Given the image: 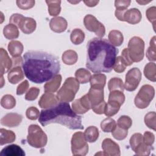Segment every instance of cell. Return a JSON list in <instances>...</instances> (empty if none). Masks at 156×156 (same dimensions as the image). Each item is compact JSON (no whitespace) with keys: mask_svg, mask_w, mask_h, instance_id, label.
Wrapping results in <instances>:
<instances>
[{"mask_svg":"<svg viewBox=\"0 0 156 156\" xmlns=\"http://www.w3.org/2000/svg\"><path fill=\"white\" fill-rule=\"evenodd\" d=\"M22 67L29 80L35 83H42L58 74L60 64L55 56L49 53L28 51L23 55Z\"/></svg>","mask_w":156,"mask_h":156,"instance_id":"cell-1","label":"cell"},{"mask_svg":"<svg viewBox=\"0 0 156 156\" xmlns=\"http://www.w3.org/2000/svg\"><path fill=\"white\" fill-rule=\"evenodd\" d=\"M86 67L94 73H110L119 52L106 39L93 38L87 44Z\"/></svg>","mask_w":156,"mask_h":156,"instance_id":"cell-2","label":"cell"},{"mask_svg":"<svg viewBox=\"0 0 156 156\" xmlns=\"http://www.w3.org/2000/svg\"><path fill=\"white\" fill-rule=\"evenodd\" d=\"M38 121L42 126L58 123L71 130L83 129L81 116L77 115L66 102H60L51 108L41 110Z\"/></svg>","mask_w":156,"mask_h":156,"instance_id":"cell-3","label":"cell"},{"mask_svg":"<svg viewBox=\"0 0 156 156\" xmlns=\"http://www.w3.org/2000/svg\"><path fill=\"white\" fill-rule=\"evenodd\" d=\"M79 83L76 78L72 77L67 78L57 93L56 96L58 100L66 102L73 101L76 93L79 89Z\"/></svg>","mask_w":156,"mask_h":156,"instance_id":"cell-4","label":"cell"},{"mask_svg":"<svg viewBox=\"0 0 156 156\" xmlns=\"http://www.w3.org/2000/svg\"><path fill=\"white\" fill-rule=\"evenodd\" d=\"M27 141L28 144L32 147L41 148L46 145L48 137L39 126L31 124L28 127Z\"/></svg>","mask_w":156,"mask_h":156,"instance_id":"cell-5","label":"cell"},{"mask_svg":"<svg viewBox=\"0 0 156 156\" xmlns=\"http://www.w3.org/2000/svg\"><path fill=\"white\" fill-rule=\"evenodd\" d=\"M154 96L155 90L152 86L148 84L143 85L135 98V106L140 109L147 107Z\"/></svg>","mask_w":156,"mask_h":156,"instance_id":"cell-6","label":"cell"},{"mask_svg":"<svg viewBox=\"0 0 156 156\" xmlns=\"http://www.w3.org/2000/svg\"><path fill=\"white\" fill-rule=\"evenodd\" d=\"M128 52L133 62H139L144 57V41L139 37H133L129 41Z\"/></svg>","mask_w":156,"mask_h":156,"instance_id":"cell-7","label":"cell"},{"mask_svg":"<svg viewBox=\"0 0 156 156\" xmlns=\"http://www.w3.org/2000/svg\"><path fill=\"white\" fill-rule=\"evenodd\" d=\"M71 151L73 155H85L88 152V145L84 134L77 132L73 135L71 141Z\"/></svg>","mask_w":156,"mask_h":156,"instance_id":"cell-8","label":"cell"},{"mask_svg":"<svg viewBox=\"0 0 156 156\" xmlns=\"http://www.w3.org/2000/svg\"><path fill=\"white\" fill-rule=\"evenodd\" d=\"M115 15L119 21H126L131 24H136L140 23L142 18L140 11L136 8L124 10H116Z\"/></svg>","mask_w":156,"mask_h":156,"instance_id":"cell-9","label":"cell"},{"mask_svg":"<svg viewBox=\"0 0 156 156\" xmlns=\"http://www.w3.org/2000/svg\"><path fill=\"white\" fill-rule=\"evenodd\" d=\"M83 23L88 30L94 32L99 38H102L105 35V28L104 26L93 15H86L83 19Z\"/></svg>","mask_w":156,"mask_h":156,"instance_id":"cell-10","label":"cell"},{"mask_svg":"<svg viewBox=\"0 0 156 156\" xmlns=\"http://www.w3.org/2000/svg\"><path fill=\"white\" fill-rule=\"evenodd\" d=\"M141 80V73L138 68H133L126 74L124 88L128 91H133L138 87Z\"/></svg>","mask_w":156,"mask_h":156,"instance_id":"cell-11","label":"cell"},{"mask_svg":"<svg viewBox=\"0 0 156 156\" xmlns=\"http://www.w3.org/2000/svg\"><path fill=\"white\" fill-rule=\"evenodd\" d=\"M87 95L91 104V108L95 107L104 102V88L91 87Z\"/></svg>","mask_w":156,"mask_h":156,"instance_id":"cell-12","label":"cell"},{"mask_svg":"<svg viewBox=\"0 0 156 156\" xmlns=\"http://www.w3.org/2000/svg\"><path fill=\"white\" fill-rule=\"evenodd\" d=\"M102 148L106 155L119 156L121 155L119 145L110 138H105L103 140Z\"/></svg>","mask_w":156,"mask_h":156,"instance_id":"cell-13","label":"cell"},{"mask_svg":"<svg viewBox=\"0 0 156 156\" xmlns=\"http://www.w3.org/2000/svg\"><path fill=\"white\" fill-rule=\"evenodd\" d=\"M23 119L21 115L16 113H9L4 116L1 119V124L8 127H14L19 126Z\"/></svg>","mask_w":156,"mask_h":156,"instance_id":"cell-14","label":"cell"},{"mask_svg":"<svg viewBox=\"0 0 156 156\" xmlns=\"http://www.w3.org/2000/svg\"><path fill=\"white\" fill-rule=\"evenodd\" d=\"M58 99L57 96L52 93H44L38 101V105L41 108H51L58 104Z\"/></svg>","mask_w":156,"mask_h":156,"instance_id":"cell-15","label":"cell"},{"mask_svg":"<svg viewBox=\"0 0 156 156\" xmlns=\"http://www.w3.org/2000/svg\"><path fill=\"white\" fill-rule=\"evenodd\" d=\"M67 26V21L62 16L54 17L51 19L49 22V27L51 29L56 33H62L65 31Z\"/></svg>","mask_w":156,"mask_h":156,"instance_id":"cell-16","label":"cell"},{"mask_svg":"<svg viewBox=\"0 0 156 156\" xmlns=\"http://www.w3.org/2000/svg\"><path fill=\"white\" fill-rule=\"evenodd\" d=\"M0 68L1 74L3 76L4 73H7L13 66L12 60L9 57L7 51L3 49H0Z\"/></svg>","mask_w":156,"mask_h":156,"instance_id":"cell-17","label":"cell"},{"mask_svg":"<svg viewBox=\"0 0 156 156\" xmlns=\"http://www.w3.org/2000/svg\"><path fill=\"white\" fill-rule=\"evenodd\" d=\"M37 23L35 20L30 17H24L20 23L18 27L25 34H30L35 30Z\"/></svg>","mask_w":156,"mask_h":156,"instance_id":"cell-18","label":"cell"},{"mask_svg":"<svg viewBox=\"0 0 156 156\" xmlns=\"http://www.w3.org/2000/svg\"><path fill=\"white\" fill-rule=\"evenodd\" d=\"M1 156H24L25 152L17 144H10L4 147L1 152Z\"/></svg>","mask_w":156,"mask_h":156,"instance_id":"cell-19","label":"cell"},{"mask_svg":"<svg viewBox=\"0 0 156 156\" xmlns=\"http://www.w3.org/2000/svg\"><path fill=\"white\" fill-rule=\"evenodd\" d=\"M8 80L12 84H16L24 78V73L20 66L12 68L7 74Z\"/></svg>","mask_w":156,"mask_h":156,"instance_id":"cell-20","label":"cell"},{"mask_svg":"<svg viewBox=\"0 0 156 156\" xmlns=\"http://www.w3.org/2000/svg\"><path fill=\"white\" fill-rule=\"evenodd\" d=\"M62 82V76L57 74L52 79L49 80L44 85V92L46 93H54L60 87Z\"/></svg>","mask_w":156,"mask_h":156,"instance_id":"cell-21","label":"cell"},{"mask_svg":"<svg viewBox=\"0 0 156 156\" xmlns=\"http://www.w3.org/2000/svg\"><path fill=\"white\" fill-rule=\"evenodd\" d=\"M23 44L17 40H13L9 43L8 51L12 57H19L23 51Z\"/></svg>","mask_w":156,"mask_h":156,"instance_id":"cell-22","label":"cell"},{"mask_svg":"<svg viewBox=\"0 0 156 156\" xmlns=\"http://www.w3.org/2000/svg\"><path fill=\"white\" fill-rule=\"evenodd\" d=\"M0 145L2 146L5 144L13 142L16 139L15 133L12 130H8L1 128L0 129Z\"/></svg>","mask_w":156,"mask_h":156,"instance_id":"cell-23","label":"cell"},{"mask_svg":"<svg viewBox=\"0 0 156 156\" xmlns=\"http://www.w3.org/2000/svg\"><path fill=\"white\" fill-rule=\"evenodd\" d=\"M4 36L8 40H13L19 37V30L16 26L9 24L6 25L3 29Z\"/></svg>","mask_w":156,"mask_h":156,"instance_id":"cell-24","label":"cell"},{"mask_svg":"<svg viewBox=\"0 0 156 156\" xmlns=\"http://www.w3.org/2000/svg\"><path fill=\"white\" fill-rule=\"evenodd\" d=\"M91 87L104 88L106 83V76L101 73H96L91 76L90 80Z\"/></svg>","mask_w":156,"mask_h":156,"instance_id":"cell-25","label":"cell"},{"mask_svg":"<svg viewBox=\"0 0 156 156\" xmlns=\"http://www.w3.org/2000/svg\"><path fill=\"white\" fill-rule=\"evenodd\" d=\"M108 40L110 43L115 46H119L124 41L122 34L118 30H112L108 34Z\"/></svg>","mask_w":156,"mask_h":156,"instance_id":"cell-26","label":"cell"},{"mask_svg":"<svg viewBox=\"0 0 156 156\" xmlns=\"http://www.w3.org/2000/svg\"><path fill=\"white\" fill-rule=\"evenodd\" d=\"M121 105L118 102L108 100V102L106 104L105 107L104 114L108 117L115 115L119 110Z\"/></svg>","mask_w":156,"mask_h":156,"instance_id":"cell-27","label":"cell"},{"mask_svg":"<svg viewBox=\"0 0 156 156\" xmlns=\"http://www.w3.org/2000/svg\"><path fill=\"white\" fill-rule=\"evenodd\" d=\"M63 62L68 65H72L76 63L78 59L77 52L73 50H67L62 54Z\"/></svg>","mask_w":156,"mask_h":156,"instance_id":"cell-28","label":"cell"},{"mask_svg":"<svg viewBox=\"0 0 156 156\" xmlns=\"http://www.w3.org/2000/svg\"><path fill=\"white\" fill-rule=\"evenodd\" d=\"M83 134L87 141L94 143L99 137V130L95 126H89L86 129Z\"/></svg>","mask_w":156,"mask_h":156,"instance_id":"cell-29","label":"cell"},{"mask_svg":"<svg viewBox=\"0 0 156 156\" xmlns=\"http://www.w3.org/2000/svg\"><path fill=\"white\" fill-rule=\"evenodd\" d=\"M144 76L152 82L156 81V65L154 62L147 63L144 68Z\"/></svg>","mask_w":156,"mask_h":156,"instance_id":"cell-30","label":"cell"},{"mask_svg":"<svg viewBox=\"0 0 156 156\" xmlns=\"http://www.w3.org/2000/svg\"><path fill=\"white\" fill-rule=\"evenodd\" d=\"M76 79L80 83H87L91 79L90 72L85 68H79L75 73Z\"/></svg>","mask_w":156,"mask_h":156,"instance_id":"cell-31","label":"cell"},{"mask_svg":"<svg viewBox=\"0 0 156 156\" xmlns=\"http://www.w3.org/2000/svg\"><path fill=\"white\" fill-rule=\"evenodd\" d=\"M108 88L110 91L118 90L123 92L124 90V85L122 79L118 77H113L108 81Z\"/></svg>","mask_w":156,"mask_h":156,"instance_id":"cell-32","label":"cell"},{"mask_svg":"<svg viewBox=\"0 0 156 156\" xmlns=\"http://www.w3.org/2000/svg\"><path fill=\"white\" fill-rule=\"evenodd\" d=\"M48 7V12L51 16H57L61 11L60 1H46Z\"/></svg>","mask_w":156,"mask_h":156,"instance_id":"cell-33","label":"cell"},{"mask_svg":"<svg viewBox=\"0 0 156 156\" xmlns=\"http://www.w3.org/2000/svg\"><path fill=\"white\" fill-rule=\"evenodd\" d=\"M70 39L73 44H80L85 39V34L80 29H74L71 33Z\"/></svg>","mask_w":156,"mask_h":156,"instance_id":"cell-34","label":"cell"},{"mask_svg":"<svg viewBox=\"0 0 156 156\" xmlns=\"http://www.w3.org/2000/svg\"><path fill=\"white\" fill-rule=\"evenodd\" d=\"M116 123L115 121L108 117L102 121L101 123V128L104 132H112L115 128Z\"/></svg>","mask_w":156,"mask_h":156,"instance_id":"cell-35","label":"cell"},{"mask_svg":"<svg viewBox=\"0 0 156 156\" xmlns=\"http://www.w3.org/2000/svg\"><path fill=\"white\" fill-rule=\"evenodd\" d=\"M1 105L5 109H12L16 105V100L11 94H5L1 99Z\"/></svg>","mask_w":156,"mask_h":156,"instance_id":"cell-36","label":"cell"},{"mask_svg":"<svg viewBox=\"0 0 156 156\" xmlns=\"http://www.w3.org/2000/svg\"><path fill=\"white\" fill-rule=\"evenodd\" d=\"M146 57L149 61L155 62L156 60L155 52V37L154 36L150 41V46L146 51Z\"/></svg>","mask_w":156,"mask_h":156,"instance_id":"cell-37","label":"cell"},{"mask_svg":"<svg viewBox=\"0 0 156 156\" xmlns=\"http://www.w3.org/2000/svg\"><path fill=\"white\" fill-rule=\"evenodd\" d=\"M108 101H114L118 102L121 105H122L125 101V96L123 92L115 90L110 91L108 96Z\"/></svg>","mask_w":156,"mask_h":156,"instance_id":"cell-38","label":"cell"},{"mask_svg":"<svg viewBox=\"0 0 156 156\" xmlns=\"http://www.w3.org/2000/svg\"><path fill=\"white\" fill-rule=\"evenodd\" d=\"M155 121L156 113L155 112H151L147 113L144 116L145 124L149 129L155 130Z\"/></svg>","mask_w":156,"mask_h":156,"instance_id":"cell-39","label":"cell"},{"mask_svg":"<svg viewBox=\"0 0 156 156\" xmlns=\"http://www.w3.org/2000/svg\"><path fill=\"white\" fill-rule=\"evenodd\" d=\"M112 134L116 140H122L126 138L128 134V130L124 129L116 125L115 129L112 132Z\"/></svg>","mask_w":156,"mask_h":156,"instance_id":"cell-40","label":"cell"},{"mask_svg":"<svg viewBox=\"0 0 156 156\" xmlns=\"http://www.w3.org/2000/svg\"><path fill=\"white\" fill-rule=\"evenodd\" d=\"M143 143V135L140 133H134L130 138V145L133 151Z\"/></svg>","mask_w":156,"mask_h":156,"instance_id":"cell-41","label":"cell"},{"mask_svg":"<svg viewBox=\"0 0 156 156\" xmlns=\"http://www.w3.org/2000/svg\"><path fill=\"white\" fill-rule=\"evenodd\" d=\"M132 124V119L126 115L121 116L119 118L117 121V126L119 127H121L124 129L128 130Z\"/></svg>","mask_w":156,"mask_h":156,"instance_id":"cell-42","label":"cell"},{"mask_svg":"<svg viewBox=\"0 0 156 156\" xmlns=\"http://www.w3.org/2000/svg\"><path fill=\"white\" fill-rule=\"evenodd\" d=\"M152 149V146H147L144 143V142L137 148H136L133 152L137 155H141V156H147L149 155L151 153V149Z\"/></svg>","mask_w":156,"mask_h":156,"instance_id":"cell-43","label":"cell"},{"mask_svg":"<svg viewBox=\"0 0 156 156\" xmlns=\"http://www.w3.org/2000/svg\"><path fill=\"white\" fill-rule=\"evenodd\" d=\"M126 68V65L123 61L121 56H118L117 57H116L115 62L113 68L114 71L118 73H121L125 71Z\"/></svg>","mask_w":156,"mask_h":156,"instance_id":"cell-44","label":"cell"},{"mask_svg":"<svg viewBox=\"0 0 156 156\" xmlns=\"http://www.w3.org/2000/svg\"><path fill=\"white\" fill-rule=\"evenodd\" d=\"M72 108L73 110L76 113V114H83L85 113L88 110H87L81 104L80 99H76L75 100L73 104H72Z\"/></svg>","mask_w":156,"mask_h":156,"instance_id":"cell-45","label":"cell"},{"mask_svg":"<svg viewBox=\"0 0 156 156\" xmlns=\"http://www.w3.org/2000/svg\"><path fill=\"white\" fill-rule=\"evenodd\" d=\"M26 117L30 120H36L40 116V112L38 108L35 107L28 108L26 112Z\"/></svg>","mask_w":156,"mask_h":156,"instance_id":"cell-46","label":"cell"},{"mask_svg":"<svg viewBox=\"0 0 156 156\" xmlns=\"http://www.w3.org/2000/svg\"><path fill=\"white\" fill-rule=\"evenodd\" d=\"M40 93V89L37 87H31L25 95V99L27 101H34L37 99Z\"/></svg>","mask_w":156,"mask_h":156,"instance_id":"cell-47","label":"cell"},{"mask_svg":"<svg viewBox=\"0 0 156 156\" xmlns=\"http://www.w3.org/2000/svg\"><path fill=\"white\" fill-rule=\"evenodd\" d=\"M146 15L148 20L152 23L154 29H155L156 21V7L155 6L149 7L146 12Z\"/></svg>","mask_w":156,"mask_h":156,"instance_id":"cell-48","label":"cell"},{"mask_svg":"<svg viewBox=\"0 0 156 156\" xmlns=\"http://www.w3.org/2000/svg\"><path fill=\"white\" fill-rule=\"evenodd\" d=\"M35 1L29 0V1H16V3L17 6L23 10H28L32 8L35 5Z\"/></svg>","mask_w":156,"mask_h":156,"instance_id":"cell-49","label":"cell"},{"mask_svg":"<svg viewBox=\"0 0 156 156\" xmlns=\"http://www.w3.org/2000/svg\"><path fill=\"white\" fill-rule=\"evenodd\" d=\"M143 140L145 144L152 146L155 141V135L153 133L146 131L144 133V135L143 136Z\"/></svg>","mask_w":156,"mask_h":156,"instance_id":"cell-50","label":"cell"},{"mask_svg":"<svg viewBox=\"0 0 156 156\" xmlns=\"http://www.w3.org/2000/svg\"><path fill=\"white\" fill-rule=\"evenodd\" d=\"M131 1L129 0H116L115 1V6L116 10H126L130 5Z\"/></svg>","mask_w":156,"mask_h":156,"instance_id":"cell-51","label":"cell"},{"mask_svg":"<svg viewBox=\"0 0 156 156\" xmlns=\"http://www.w3.org/2000/svg\"><path fill=\"white\" fill-rule=\"evenodd\" d=\"M24 18L23 15L19 13H14L13 14L9 19V23L10 24H14L18 27L20 23L23 20V19Z\"/></svg>","mask_w":156,"mask_h":156,"instance_id":"cell-52","label":"cell"},{"mask_svg":"<svg viewBox=\"0 0 156 156\" xmlns=\"http://www.w3.org/2000/svg\"><path fill=\"white\" fill-rule=\"evenodd\" d=\"M29 84L27 80H25L23 82H21L16 88V94L17 95H22L24 93L26 92L29 88Z\"/></svg>","mask_w":156,"mask_h":156,"instance_id":"cell-53","label":"cell"},{"mask_svg":"<svg viewBox=\"0 0 156 156\" xmlns=\"http://www.w3.org/2000/svg\"><path fill=\"white\" fill-rule=\"evenodd\" d=\"M121 57H122L123 61L124 62L126 66H130L133 63V62L132 61V60L130 59V58L129 57L127 48H124L122 50V53H121Z\"/></svg>","mask_w":156,"mask_h":156,"instance_id":"cell-54","label":"cell"},{"mask_svg":"<svg viewBox=\"0 0 156 156\" xmlns=\"http://www.w3.org/2000/svg\"><path fill=\"white\" fill-rule=\"evenodd\" d=\"M12 63H13V68L16 67V66H20L21 65H23V58L21 56L16 57H12Z\"/></svg>","mask_w":156,"mask_h":156,"instance_id":"cell-55","label":"cell"},{"mask_svg":"<svg viewBox=\"0 0 156 156\" xmlns=\"http://www.w3.org/2000/svg\"><path fill=\"white\" fill-rule=\"evenodd\" d=\"M83 2L88 7H94L99 3V1H84Z\"/></svg>","mask_w":156,"mask_h":156,"instance_id":"cell-56","label":"cell"},{"mask_svg":"<svg viewBox=\"0 0 156 156\" xmlns=\"http://www.w3.org/2000/svg\"><path fill=\"white\" fill-rule=\"evenodd\" d=\"M151 1H136V2L139 3L140 4H141V5H144L145 4H147V3H149Z\"/></svg>","mask_w":156,"mask_h":156,"instance_id":"cell-57","label":"cell"},{"mask_svg":"<svg viewBox=\"0 0 156 156\" xmlns=\"http://www.w3.org/2000/svg\"><path fill=\"white\" fill-rule=\"evenodd\" d=\"M106 155L105 154L104 152H99L96 153V154H95V155Z\"/></svg>","mask_w":156,"mask_h":156,"instance_id":"cell-58","label":"cell"},{"mask_svg":"<svg viewBox=\"0 0 156 156\" xmlns=\"http://www.w3.org/2000/svg\"><path fill=\"white\" fill-rule=\"evenodd\" d=\"M3 80H4L3 76H1V87H2V86H3V85H4V82H3V81H2Z\"/></svg>","mask_w":156,"mask_h":156,"instance_id":"cell-59","label":"cell"}]
</instances>
